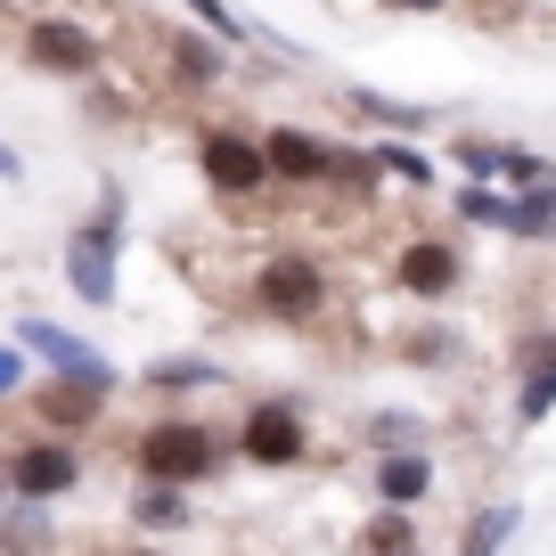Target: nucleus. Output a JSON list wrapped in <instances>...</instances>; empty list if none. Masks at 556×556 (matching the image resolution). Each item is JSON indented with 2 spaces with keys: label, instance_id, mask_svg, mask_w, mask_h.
<instances>
[{
  "label": "nucleus",
  "instance_id": "nucleus-1",
  "mask_svg": "<svg viewBox=\"0 0 556 556\" xmlns=\"http://www.w3.org/2000/svg\"><path fill=\"white\" fill-rule=\"evenodd\" d=\"M123 222H131V197H123V180H106L99 213L66 229V287L90 312H115V295H123Z\"/></svg>",
  "mask_w": 556,
  "mask_h": 556
},
{
  "label": "nucleus",
  "instance_id": "nucleus-2",
  "mask_svg": "<svg viewBox=\"0 0 556 556\" xmlns=\"http://www.w3.org/2000/svg\"><path fill=\"white\" fill-rule=\"evenodd\" d=\"M245 295H254V312L278 319V328H312V319H328L336 287H328V262H319V254L278 245V254L254 262V287H245Z\"/></svg>",
  "mask_w": 556,
  "mask_h": 556
},
{
  "label": "nucleus",
  "instance_id": "nucleus-3",
  "mask_svg": "<svg viewBox=\"0 0 556 556\" xmlns=\"http://www.w3.org/2000/svg\"><path fill=\"white\" fill-rule=\"evenodd\" d=\"M197 173H205L213 197H229V205H254V197L270 189L262 131H245V123H205V131H197Z\"/></svg>",
  "mask_w": 556,
  "mask_h": 556
},
{
  "label": "nucleus",
  "instance_id": "nucleus-4",
  "mask_svg": "<svg viewBox=\"0 0 556 556\" xmlns=\"http://www.w3.org/2000/svg\"><path fill=\"white\" fill-rule=\"evenodd\" d=\"M222 467V434L197 426V417H156L148 434H139V475H156V483H205Z\"/></svg>",
  "mask_w": 556,
  "mask_h": 556
},
{
  "label": "nucleus",
  "instance_id": "nucleus-5",
  "mask_svg": "<svg viewBox=\"0 0 556 556\" xmlns=\"http://www.w3.org/2000/svg\"><path fill=\"white\" fill-rule=\"evenodd\" d=\"M17 58L34 74H58V83H90V74L106 66V41L90 34L83 17H34L17 34Z\"/></svg>",
  "mask_w": 556,
  "mask_h": 556
},
{
  "label": "nucleus",
  "instance_id": "nucleus-6",
  "mask_svg": "<svg viewBox=\"0 0 556 556\" xmlns=\"http://www.w3.org/2000/svg\"><path fill=\"white\" fill-rule=\"evenodd\" d=\"M17 344L34 352L50 377H66V384H90V393H106L115 401V384H123V368L106 361L99 344H83L74 328H58V319H17Z\"/></svg>",
  "mask_w": 556,
  "mask_h": 556
},
{
  "label": "nucleus",
  "instance_id": "nucleus-7",
  "mask_svg": "<svg viewBox=\"0 0 556 556\" xmlns=\"http://www.w3.org/2000/svg\"><path fill=\"white\" fill-rule=\"evenodd\" d=\"M0 483L17 491V500H66V491L83 483V451H74L66 434L17 442V451H9V467H0Z\"/></svg>",
  "mask_w": 556,
  "mask_h": 556
},
{
  "label": "nucleus",
  "instance_id": "nucleus-8",
  "mask_svg": "<svg viewBox=\"0 0 556 556\" xmlns=\"http://www.w3.org/2000/svg\"><path fill=\"white\" fill-rule=\"evenodd\" d=\"M262 156H270V189H328L336 139L303 131V123H270V131H262Z\"/></svg>",
  "mask_w": 556,
  "mask_h": 556
},
{
  "label": "nucleus",
  "instance_id": "nucleus-9",
  "mask_svg": "<svg viewBox=\"0 0 556 556\" xmlns=\"http://www.w3.org/2000/svg\"><path fill=\"white\" fill-rule=\"evenodd\" d=\"M238 458H254V467H303V458H312L303 409L295 401H254L245 426H238Z\"/></svg>",
  "mask_w": 556,
  "mask_h": 556
},
{
  "label": "nucleus",
  "instance_id": "nucleus-10",
  "mask_svg": "<svg viewBox=\"0 0 556 556\" xmlns=\"http://www.w3.org/2000/svg\"><path fill=\"white\" fill-rule=\"evenodd\" d=\"M393 278H401V295H409V303H451L458 287H467V254H458L451 238H401Z\"/></svg>",
  "mask_w": 556,
  "mask_h": 556
},
{
  "label": "nucleus",
  "instance_id": "nucleus-11",
  "mask_svg": "<svg viewBox=\"0 0 556 556\" xmlns=\"http://www.w3.org/2000/svg\"><path fill=\"white\" fill-rule=\"evenodd\" d=\"M156 50H164V74H173L180 99H213L222 74H229V58H238V50H222L205 25H173V34H156Z\"/></svg>",
  "mask_w": 556,
  "mask_h": 556
},
{
  "label": "nucleus",
  "instance_id": "nucleus-12",
  "mask_svg": "<svg viewBox=\"0 0 556 556\" xmlns=\"http://www.w3.org/2000/svg\"><path fill=\"white\" fill-rule=\"evenodd\" d=\"M344 115L377 123V131H393V139H417V131H434V123H442V106H417V99H393V90L344 83Z\"/></svg>",
  "mask_w": 556,
  "mask_h": 556
},
{
  "label": "nucleus",
  "instance_id": "nucleus-13",
  "mask_svg": "<svg viewBox=\"0 0 556 556\" xmlns=\"http://www.w3.org/2000/svg\"><path fill=\"white\" fill-rule=\"evenodd\" d=\"M58 523H50V500H17L9 491V507H0V556H50Z\"/></svg>",
  "mask_w": 556,
  "mask_h": 556
},
{
  "label": "nucleus",
  "instance_id": "nucleus-14",
  "mask_svg": "<svg viewBox=\"0 0 556 556\" xmlns=\"http://www.w3.org/2000/svg\"><path fill=\"white\" fill-rule=\"evenodd\" d=\"M34 409L50 417L58 434H83V426H99L106 393H90V384H66V377H50V384H34Z\"/></svg>",
  "mask_w": 556,
  "mask_h": 556
},
{
  "label": "nucleus",
  "instance_id": "nucleus-15",
  "mask_svg": "<svg viewBox=\"0 0 556 556\" xmlns=\"http://www.w3.org/2000/svg\"><path fill=\"white\" fill-rule=\"evenodd\" d=\"M377 500H384V507H417V500H434V458H426V451H384V467H377Z\"/></svg>",
  "mask_w": 556,
  "mask_h": 556
},
{
  "label": "nucleus",
  "instance_id": "nucleus-16",
  "mask_svg": "<svg viewBox=\"0 0 556 556\" xmlns=\"http://www.w3.org/2000/svg\"><path fill=\"white\" fill-rule=\"evenodd\" d=\"M368 156H377V173L393 180V189H409V197H426V189H434V156H426L417 139H393V131H384L377 148H368Z\"/></svg>",
  "mask_w": 556,
  "mask_h": 556
},
{
  "label": "nucleus",
  "instance_id": "nucleus-17",
  "mask_svg": "<svg viewBox=\"0 0 556 556\" xmlns=\"http://www.w3.org/2000/svg\"><path fill=\"white\" fill-rule=\"evenodd\" d=\"M131 523H139V532H180V523H189V491H180V483H156V475H139Z\"/></svg>",
  "mask_w": 556,
  "mask_h": 556
},
{
  "label": "nucleus",
  "instance_id": "nucleus-18",
  "mask_svg": "<svg viewBox=\"0 0 556 556\" xmlns=\"http://www.w3.org/2000/svg\"><path fill=\"white\" fill-rule=\"evenodd\" d=\"M229 368H213L205 352H173V361L148 368V393H222Z\"/></svg>",
  "mask_w": 556,
  "mask_h": 556
},
{
  "label": "nucleus",
  "instance_id": "nucleus-19",
  "mask_svg": "<svg viewBox=\"0 0 556 556\" xmlns=\"http://www.w3.org/2000/svg\"><path fill=\"white\" fill-rule=\"evenodd\" d=\"M451 205H458L467 229H507V238H516V189H500V180H467Z\"/></svg>",
  "mask_w": 556,
  "mask_h": 556
},
{
  "label": "nucleus",
  "instance_id": "nucleus-20",
  "mask_svg": "<svg viewBox=\"0 0 556 556\" xmlns=\"http://www.w3.org/2000/svg\"><path fill=\"white\" fill-rule=\"evenodd\" d=\"M516 523H523L516 500H491L483 516H467V532H458V556H500L507 540H516Z\"/></svg>",
  "mask_w": 556,
  "mask_h": 556
},
{
  "label": "nucleus",
  "instance_id": "nucleus-21",
  "mask_svg": "<svg viewBox=\"0 0 556 556\" xmlns=\"http://www.w3.org/2000/svg\"><path fill=\"white\" fill-rule=\"evenodd\" d=\"M458 352H467V336H458L451 319H434V328H409V336H401V361H409V368H451Z\"/></svg>",
  "mask_w": 556,
  "mask_h": 556
},
{
  "label": "nucleus",
  "instance_id": "nucleus-22",
  "mask_svg": "<svg viewBox=\"0 0 556 556\" xmlns=\"http://www.w3.org/2000/svg\"><path fill=\"white\" fill-rule=\"evenodd\" d=\"M516 238H523V245H556V180L516 189Z\"/></svg>",
  "mask_w": 556,
  "mask_h": 556
},
{
  "label": "nucleus",
  "instance_id": "nucleus-23",
  "mask_svg": "<svg viewBox=\"0 0 556 556\" xmlns=\"http://www.w3.org/2000/svg\"><path fill=\"white\" fill-rule=\"evenodd\" d=\"M180 9H189V25H205L222 50H254V25H245L229 0H180Z\"/></svg>",
  "mask_w": 556,
  "mask_h": 556
},
{
  "label": "nucleus",
  "instance_id": "nucleus-24",
  "mask_svg": "<svg viewBox=\"0 0 556 556\" xmlns=\"http://www.w3.org/2000/svg\"><path fill=\"white\" fill-rule=\"evenodd\" d=\"M417 532H409V507H384V516L361 523V556H409Z\"/></svg>",
  "mask_w": 556,
  "mask_h": 556
},
{
  "label": "nucleus",
  "instance_id": "nucleus-25",
  "mask_svg": "<svg viewBox=\"0 0 556 556\" xmlns=\"http://www.w3.org/2000/svg\"><path fill=\"white\" fill-rule=\"evenodd\" d=\"M540 417H556V368L516 377V426H540Z\"/></svg>",
  "mask_w": 556,
  "mask_h": 556
},
{
  "label": "nucleus",
  "instance_id": "nucleus-26",
  "mask_svg": "<svg viewBox=\"0 0 556 556\" xmlns=\"http://www.w3.org/2000/svg\"><path fill=\"white\" fill-rule=\"evenodd\" d=\"M377 180H384V173H377V156H368V148H344V139H336V173H328V189H361V197H368Z\"/></svg>",
  "mask_w": 556,
  "mask_h": 556
},
{
  "label": "nucleus",
  "instance_id": "nucleus-27",
  "mask_svg": "<svg viewBox=\"0 0 556 556\" xmlns=\"http://www.w3.org/2000/svg\"><path fill=\"white\" fill-rule=\"evenodd\" d=\"M34 377H41V368H34V352H25L17 336H9V344H0V401H25V393H34Z\"/></svg>",
  "mask_w": 556,
  "mask_h": 556
},
{
  "label": "nucleus",
  "instance_id": "nucleus-28",
  "mask_svg": "<svg viewBox=\"0 0 556 556\" xmlns=\"http://www.w3.org/2000/svg\"><path fill=\"white\" fill-rule=\"evenodd\" d=\"M417 434H426V426H417V417H401V409L368 417V442H377V451H417Z\"/></svg>",
  "mask_w": 556,
  "mask_h": 556
},
{
  "label": "nucleus",
  "instance_id": "nucleus-29",
  "mask_svg": "<svg viewBox=\"0 0 556 556\" xmlns=\"http://www.w3.org/2000/svg\"><path fill=\"white\" fill-rule=\"evenodd\" d=\"M540 368H556V328H532L516 344V377H540Z\"/></svg>",
  "mask_w": 556,
  "mask_h": 556
},
{
  "label": "nucleus",
  "instance_id": "nucleus-30",
  "mask_svg": "<svg viewBox=\"0 0 556 556\" xmlns=\"http://www.w3.org/2000/svg\"><path fill=\"white\" fill-rule=\"evenodd\" d=\"M384 9H409V17H442V9H458V0H384Z\"/></svg>",
  "mask_w": 556,
  "mask_h": 556
},
{
  "label": "nucleus",
  "instance_id": "nucleus-31",
  "mask_svg": "<svg viewBox=\"0 0 556 556\" xmlns=\"http://www.w3.org/2000/svg\"><path fill=\"white\" fill-rule=\"evenodd\" d=\"M0 180H25V156L9 148V139H0Z\"/></svg>",
  "mask_w": 556,
  "mask_h": 556
},
{
  "label": "nucleus",
  "instance_id": "nucleus-32",
  "mask_svg": "<svg viewBox=\"0 0 556 556\" xmlns=\"http://www.w3.org/2000/svg\"><path fill=\"white\" fill-rule=\"evenodd\" d=\"M123 556H164V548H123Z\"/></svg>",
  "mask_w": 556,
  "mask_h": 556
},
{
  "label": "nucleus",
  "instance_id": "nucleus-33",
  "mask_svg": "<svg viewBox=\"0 0 556 556\" xmlns=\"http://www.w3.org/2000/svg\"><path fill=\"white\" fill-rule=\"evenodd\" d=\"M409 556H417V548H409Z\"/></svg>",
  "mask_w": 556,
  "mask_h": 556
}]
</instances>
